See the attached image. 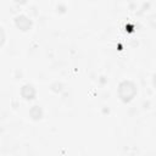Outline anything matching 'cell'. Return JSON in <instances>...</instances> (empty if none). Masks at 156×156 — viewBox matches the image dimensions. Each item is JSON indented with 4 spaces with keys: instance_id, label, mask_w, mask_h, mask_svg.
<instances>
[{
    "instance_id": "6da1fadb",
    "label": "cell",
    "mask_w": 156,
    "mask_h": 156,
    "mask_svg": "<svg viewBox=\"0 0 156 156\" xmlns=\"http://www.w3.org/2000/svg\"><path fill=\"white\" fill-rule=\"evenodd\" d=\"M136 94V88L133 82L124 80L118 87V95L123 101H130Z\"/></svg>"
},
{
    "instance_id": "7a4b0ae2",
    "label": "cell",
    "mask_w": 156,
    "mask_h": 156,
    "mask_svg": "<svg viewBox=\"0 0 156 156\" xmlns=\"http://www.w3.org/2000/svg\"><path fill=\"white\" fill-rule=\"evenodd\" d=\"M15 22H16V26H17L20 29H22V30H27V29L30 27V21H29L26 16H23V15L17 16L16 20H15Z\"/></svg>"
},
{
    "instance_id": "3957f363",
    "label": "cell",
    "mask_w": 156,
    "mask_h": 156,
    "mask_svg": "<svg viewBox=\"0 0 156 156\" xmlns=\"http://www.w3.org/2000/svg\"><path fill=\"white\" fill-rule=\"evenodd\" d=\"M21 95H22L24 99L30 100V99H34V96H35V90H34V88H33L32 85L26 84V85H23L22 89H21Z\"/></svg>"
},
{
    "instance_id": "277c9868",
    "label": "cell",
    "mask_w": 156,
    "mask_h": 156,
    "mask_svg": "<svg viewBox=\"0 0 156 156\" xmlns=\"http://www.w3.org/2000/svg\"><path fill=\"white\" fill-rule=\"evenodd\" d=\"M29 115L32 116L33 119H39V118H41V108H40V106H38V105L33 106V107L30 108V111H29Z\"/></svg>"
},
{
    "instance_id": "5b68a950",
    "label": "cell",
    "mask_w": 156,
    "mask_h": 156,
    "mask_svg": "<svg viewBox=\"0 0 156 156\" xmlns=\"http://www.w3.org/2000/svg\"><path fill=\"white\" fill-rule=\"evenodd\" d=\"M154 85L156 87V73H155V76H154Z\"/></svg>"
}]
</instances>
